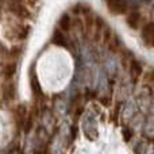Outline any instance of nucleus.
Here are the masks:
<instances>
[{
	"label": "nucleus",
	"mask_w": 154,
	"mask_h": 154,
	"mask_svg": "<svg viewBox=\"0 0 154 154\" xmlns=\"http://www.w3.org/2000/svg\"><path fill=\"white\" fill-rule=\"evenodd\" d=\"M30 85H31V91H32V93H34L35 100L37 101L45 100V95H43L42 88H41V85H39V80H38V76H37V73H35L34 65H32L31 69H30Z\"/></svg>",
	"instance_id": "obj_1"
},
{
	"label": "nucleus",
	"mask_w": 154,
	"mask_h": 154,
	"mask_svg": "<svg viewBox=\"0 0 154 154\" xmlns=\"http://www.w3.org/2000/svg\"><path fill=\"white\" fill-rule=\"evenodd\" d=\"M2 95L4 101L11 103L16 99V85L12 80H7V81L3 82L2 85Z\"/></svg>",
	"instance_id": "obj_2"
},
{
	"label": "nucleus",
	"mask_w": 154,
	"mask_h": 154,
	"mask_svg": "<svg viewBox=\"0 0 154 154\" xmlns=\"http://www.w3.org/2000/svg\"><path fill=\"white\" fill-rule=\"evenodd\" d=\"M107 7L109 12L114 15H123L127 11V3L126 0H106Z\"/></svg>",
	"instance_id": "obj_3"
},
{
	"label": "nucleus",
	"mask_w": 154,
	"mask_h": 154,
	"mask_svg": "<svg viewBox=\"0 0 154 154\" xmlns=\"http://www.w3.org/2000/svg\"><path fill=\"white\" fill-rule=\"evenodd\" d=\"M27 116V107L26 104H18L14 111V118H15V125L18 130H22L24 126V120Z\"/></svg>",
	"instance_id": "obj_4"
},
{
	"label": "nucleus",
	"mask_w": 154,
	"mask_h": 154,
	"mask_svg": "<svg viewBox=\"0 0 154 154\" xmlns=\"http://www.w3.org/2000/svg\"><path fill=\"white\" fill-rule=\"evenodd\" d=\"M8 10H10V12L12 14V15L18 16V18H22V19H29L30 16H31V14L27 10V7H24L23 4H20V3H18V2L11 3Z\"/></svg>",
	"instance_id": "obj_5"
},
{
	"label": "nucleus",
	"mask_w": 154,
	"mask_h": 154,
	"mask_svg": "<svg viewBox=\"0 0 154 154\" xmlns=\"http://www.w3.org/2000/svg\"><path fill=\"white\" fill-rule=\"evenodd\" d=\"M128 70H130V77L131 81L137 82L139 80V77L143 73V68H142L141 62L137 61V60H131L130 61V66H128Z\"/></svg>",
	"instance_id": "obj_6"
},
{
	"label": "nucleus",
	"mask_w": 154,
	"mask_h": 154,
	"mask_svg": "<svg viewBox=\"0 0 154 154\" xmlns=\"http://www.w3.org/2000/svg\"><path fill=\"white\" fill-rule=\"evenodd\" d=\"M141 37H142V39H143L145 43L150 45V42H152V39L154 37V22H149V23H146L143 27H142Z\"/></svg>",
	"instance_id": "obj_7"
},
{
	"label": "nucleus",
	"mask_w": 154,
	"mask_h": 154,
	"mask_svg": "<svg viewBox=\"0 0 154 154\" xmlns=\"http://www.w3.org/2000/svg\"><path fill=\"white\" fill-rule=\"evenodd\" d=\"M104 26H106V23H104L103 19H101L100 16H96L95 26H93V29H95V32H93V41H95V42H99V41L101 39V34H103Z\"/></svg>",
	"instance_id": "obj_8"
},
{
	"label": "nucleus",
	"mask_w": 154,
	"mask_h": 154,
	"mask_svg": "<svg viewBox=\"0 0 154 154\" xmlns=\"http://www.w3.org/2000/svg\"><path fill=\"white\" fill-rule=\"evenodd\" d=\"M16 69H18V66H16V62H7V64L3 66V77H4L5 80H11L14 76H15L16 73Z\"/></svg>",
	"instance_id": "obj_9"
},
{
	"label": "nucleus",
	"mask_w": 154,
	"mask_h": 154,
	"mask_svg": "<svg viewBox=\"0 0 154 154\" xmlns=\"http://www.w3.org/2000/svg\"><path fill=\"white\" fill-rule=\"evenodd\" d=\"M58 26H60V29H61L62 32L70 31V29H72V18H70L69 14H64V15L60 18Z\"/></svg>",
	"instance_id": "obj_10"
},
{
	"label": "nucleus",
	"mask_w": 154,
	"mask_h": 154,
	"mask_svg": "<svg viewBox=\"0 0 154 154\" xmlns=\"http://www.w3.org/2000/svg\"><path fill=\"white\" fill-rule=\"evenodd\" d=\"M126 22H127V24L131 27V29H138L139 22H141V14H139L138 11H133L131 14L127 15Z\"/></svg>",
	"instance_id": "obj_11"
},
{
	"label": "nucleus",
	"mask_w": 154,
	"mask_h": 154,
	"mask_svg": "<svg viewBox=\"0 0 154 154\" xmlns=\"http://www.w3.org/2000/svg\"><path fill=\"white\" fill-rule=\"evenodd\" d=\"M51 42H53L54 45H57V46H62V48H69V45H68V39L65 38L64 32H62V31H58V30H57V31L53 34Z\"/></svg>",
	"instance_id": "obj_12"
},
{
	"label": "nucleus",
	"mask_w": 154,
	"mask_h": 154,
	"mask_svg": "<svg viewBox=\"0 0 154 154\" xmlns=\"http://www.w3.org/2000/svg\"><path fill=\"white\" fill-rule=\"evenodd\" d=\"M95 19H96L95 14H93L91 10L84 14V26H85V31L87 32L92 31L93 26H95Z\"/></svg>",
	"instance_id": "obj_13"
},
{
	"label": "nucleus",
	"mask_w": 154,
	"mask_h": 154,
	"mask_svg": "<svg viewBox=\"0 0 154 154\" xmlns=\"http://www.w3.org/2000/svg\"><path fill=\"white\" fill-rule=\"evenodd\" d=\"M108 49L109 51H112V53H116V51L120 50V48H122V42H120V38L118 37L116 34H112V38L109 39L108 42Z\"/></svg>",
	"instance_id": "obj_14"
},
{
	"label": "nucleus",
	"mask_w": 154,
	"mask_h": 154,
	"mask_svg": "<svg viewBox=\"0 0 154 154\" xmlns=\"http://www.w3.org/2000/svg\"><path fill=\"white\" fill-rule=\"evenodd\" d=\"M22 53H23V48H22V46H12V48L8 50V57H10L11 60H16L22 56Z\"/></svg>",
	"instance_id": "obj_15"
},
{
	"label": "nucleus",
	"mask_w": 154,
	"mask_h": 154,
	"mask_svg": "<svg viewBox=\"0 0 154 154\" xmlns=\"http://www.w3.org/2000/svg\"><path fill=\"white\" fill-rule=\"evenodd\" d=\"M72 29H76L79 32H85L84 20H81V19H80V18L72 19Z\"/></svg>",
	"instance_id": "obj_16"
},
{
	"label": "nucleus",
	"mask_w": 154,
	"mask_h": 154,
	"mask_svg": "<svg viewBox=\"0 0 154 154\" xmlns=\"http://www.w3.org/2000/svg\"><path fill=\"white\" fill-rule=\"evenodd\" d=\"M112 38V31H111V29H109L108 26H104V29H103V34H101V39H103V43L104 45H108V42H109V39Z\"/></svg>",
	"instance_id": "obj_17"
},
{
	"label": "nucleus",
	"mask_w": 154,
	"mask_h": 154,
	"mask_svg": "<svg viewBox=\"0 0 154 154\" xmlns=\"http://www.w3.org/2000/svg\"><path fill=\"white\" fill-rule=\"evenodd\" d=\"M122 101H116V104H115V108L114 111H112V116H111V120L115 123V125H118V119H119V112H120V108H122Z\"/></svg>",
	"instance_id": "obj_18"
},
{
	"label": "nucleus",
	"mask_w": 154,
	"mask_h": 154,
	"mask_svg": "<svg viewBox=\"0 0 154 154\" xmlns=\"http://www.w3.org/2000/svg\"><path fill=\"white\" fill-rule=\"evenodd\" d=\"M82 112H84V107H82L81 104H79V106H77L75 109H73L72 114H73V120H75V123H77V120L81 118Z\"/></svg>",
	"instance_id": "obj_19"
},
{
	"label": "nucleus",
	"mask_w": 154,
	"mask_h": 154,
	"mask_svg": "<svg viewBox=\"0 0 154 154\" xmlns=\"http://www.w3.org/2000/svg\"><path fill=\"white\" fill-rule=\"evenodd\" d=\"M122 134H123V139H125L126 142H128L131 138H133V135H134V131L131 130V128L128 127V126H126V127H123Z\"/></svg>",
	"instance_id": "obj_20"
},
{
	"label": "nucleus",
	"mask_w": 154,
	"mask_h": 154,
	"mask_svg": "<svg viewBox=\"0 0 154 154\" xmlns=\"http://www.w3.org/2000/svg\"><path fill=\"white\" fill-rule=\"evenodd\" d=\"M143 81L147 82V84H153L154 82V68H152V69L149 70V72L145 73L143 76Z\"/></svg>",
	"instance_id": "obj_21"
},
{
	"label": "nucleus",
	"mask_w": 154,
	"mask_h": 154,
	"mask_svg": "<svg viewBox=\"0 0 154 154\" xmlns=\"http://www.w3.org/2000/svg\"><path fill=\"white\" fill-rule=\"evenodd\" d=\"M77 135H79V126H77V123H73L70 126V142L75 141L77 138Z\"/></svg>",
	"instance_id": "obj_22"
},
{
	"label": "nucleus",
	"mask_w": 154,
	"mask_h": 154,
	"mask_svg": "<svg viewBox=\"0 0 154 154\" xmlns=\"http://www.w3.org/2000/svg\"><path fill=\"white\" fill-rule=\"evenodd\" d=\"M100 103H101V106H104V107H109L112 104V99H111V96H101L100 99Z\"/></svg>",
	"instance_id": "obj_23"
},
{
	"label": "nucleus",
	"mask_w": 154,
	"mask_h": 154,
	"mask_svg": "<svg viewBox=\"0 0 154 154\" xmlns=\"http://www.w3.org/2000/svg\"><path fill=\"white\" fill-rule=\"evenodd\" d=\"M142 149H143V143H142V142H138L137 146H135V149H134V152H135L137 154H143L142 153Z\"/></svg>",
	"instance_id": "obj_24"
},
{
	"label": "nucleus",
	"mask_w": 154,
	"mask_h": 154,
	"mask_svg": "<svg viewBox=\"0 0 154 154\" xmlns=\"http://www.w3.org/2000/svg\"><path fill=\"white\" fill-rule=\"evenodd\" d=\"M150 46H153V48H154V37H153V39H152V42H150Z\"/></svg>",
	"instance_id": "obj_25"
},
{
	"label": "nucleus",
	"mask_w": 154,
	"mask_h": 154,
	"mask_svg": "<svg viewBox=\"0 0 154 154\" xmlns=\"http://www.w3.org/2000/svg\"><path fill=\"white\" fill-rule=\"evenodd\" d=\"M30 2H32V3H34V2H35V0H30Z\"/></svg>",
	"instance_id": "obj_26"
}]
</instances>
